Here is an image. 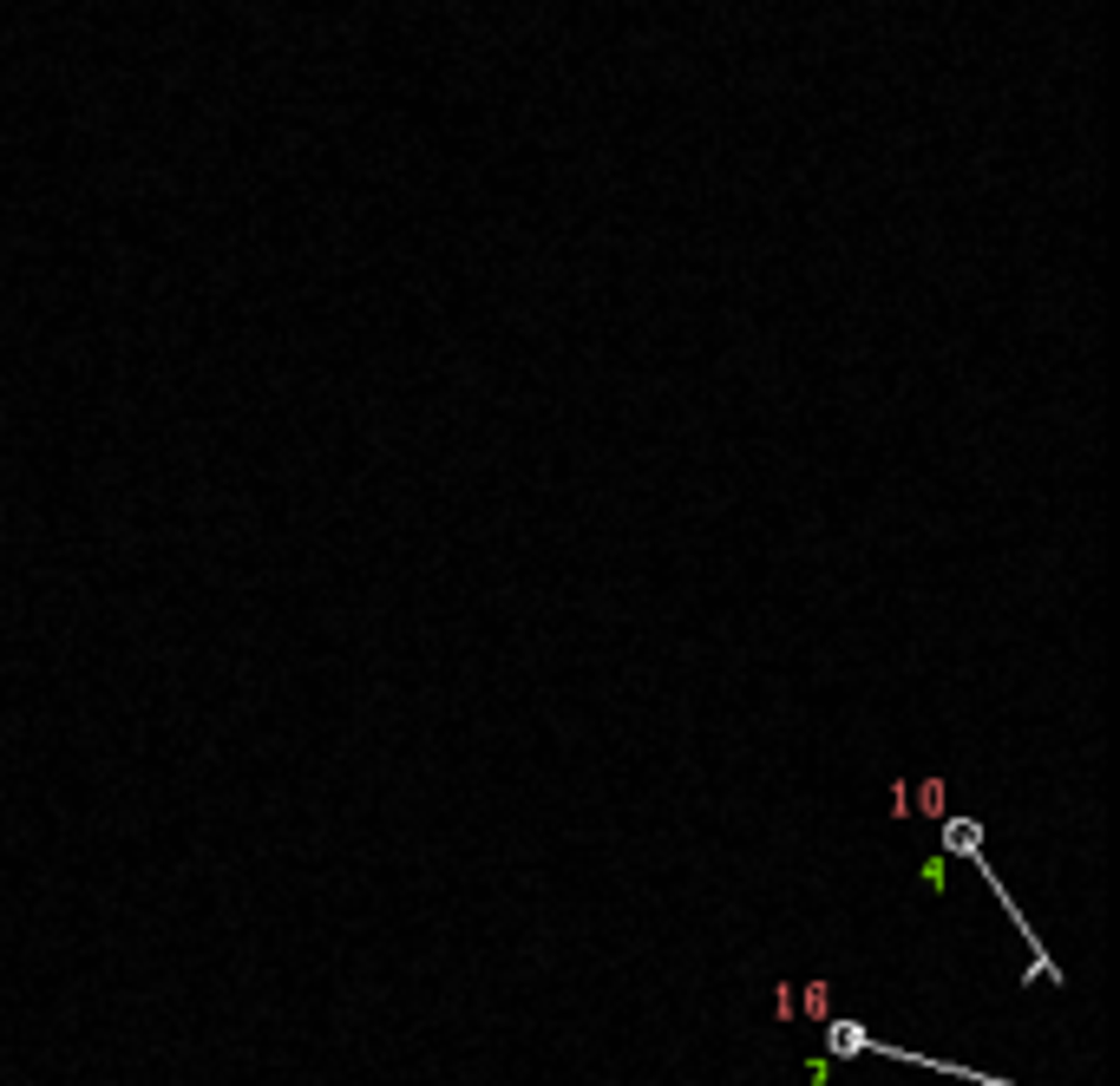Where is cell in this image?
I'll return each mask as SVG.
<instances>
[{
  "label": "cell",
  "instance_id": "obj_1",
  "mask_svg": "<svg viewBox=\"0 0 1120 1086\" xmlns=\"http://www.w3.org/2000/svg\"><path fill=\"white\" fill-rule=\"evenodd\" d=\"M943 851L977 857V851H983V825H977V819H951V825H943Z\"/></svg>",
  "mask_w": 1120,
  "mask_h": 1086
},
{
  "label": "cell",
  "instance_id": "obj_2",
  "mask_svg": "<svg viewBox=\"0 0 1120 1086\" xmlns=\"http://www.w3.org/2000/svg\"><path fill=\"white\" fill-rule=\"evenodd\" d=\"M825 1047H833V1054H865V1047H871V1034H865V1028H851V1021H825Z\"/></svg>",
  "mask_w": 1120,
  "mask_h": 1086
}]
</instances>
